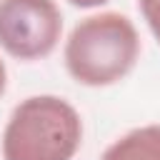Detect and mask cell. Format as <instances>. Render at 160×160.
Masks as SVG:
<instances>
[{
  "instance_id": "cell-1",
  "label": "cell",
  "mask_w": 160,
  "mask_h": 160,
  "mask_svg": "<svg viewBox=\"0 0 160 160\" xmlns=\"http://www.w3.org/2000/svg\"><path fill=\"white\" fill-rule=\"evenodd\" d=\"M140 58V35L122 12H98L80 20L62 48L68 75L88 88L120 82Z\"/></svg>"
},
{
  "instance_id": "cell-2",
  "label": "cell",
  "mask_w": 160,
  "mask_h": 160,
  "mask_svg": "<svg viewBox=\"0 0 160 160\" xmlns=\"http://www.w3.org/2000/svg\"><path fill=\"white\" fill-rule=\"evenodd\" d=\"M82 142L80 112L58 95L20 100L2 130V160H72Z\"/></svg>"
},
{
  "instance_id": "cell-3",
  "label": "cell",
  "mask_w": 160,
  "mask_h": 160,
  "mask_svg": "<svg viewBox=\"0 0 160 160\" xmlns=\"http://www.w3.org/2000/svg\"><path fill=\"white\" fill-rule=\"evenodd\" d=\"M62 38L55 0H0V48L15 60H42Z\"/></svg>"
},
{
  "instance_id": "cell-4",
  "label": "cell",
  "mask_w": 160,
  "mask_h": 160,
  "mask_svg": "<svg viewBox=\"0 0 160 160\" xmlns=\"http://www.w3.org/2000/svg\"><path fill=\"white\" fill-rule=\"evenodd\" d=\"M100 160H160V125H142L105 148Z\"/></svg>"
},
{
  "instance_id": "cell-5",
  "label": "cell",
  "mask_w": 160,
  "mask_h": 160,
  "mask_svg": "<svg viewBox=\"0 0 160 160\" xmlns=\"http://www.w3.org/2000/svg\"><path fill=\"white\" fill-rule=\"evenodd\" d=\"M138 8H140L145 25L152 32V38L160 42V0H138Z\"/></svg>"
},
{
  "instance_id": "cell-6",
  "label": "cell",
  "mask_w": 160,
  "mask_h": 160,
  "mask_svg": "<svg viewBox=\"0 0 160 160\" xmlns=\"http://www.w3.org/2000/svg\"><path fill=\"white\" fill-rule=\"evenodd\" d=\"M68 2L75 5V8H80V10H92V8H100V5H105L110 0H68Z\"/></svg>"
},
{
  "instance_id": "cell-7",
  "label": "cell",
  "mask_w": 160,
  "mask_h": 160,
  "mask_svg": "<svg viewBox=\"0 0 160 160\" xmlns=\"http://www.w3.org/2000/svg\"><path fill=\"white\" fill-rule=\"evenodd\" d=\"M5 88H8V68H5V62H2V58H0V98H2Z\"/></svg>"
}]
</instances>
